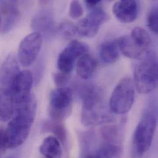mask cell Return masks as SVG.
<instances>
[{"instance_id": "obj_1", "label": "cell", "mask_w": 158, "mask_h": 158, "mask_svg": "<svg viewBox=\"0 0 158 158\" xmlns=\"http://www.w3.org/2000/svg\"><path fill=\"white\" fill-rule=\"evenodd\" d=\"M36 111V102L31 97L15 107V114L10 119L5 133L7 148H15L22 145L28 138Z\"/></svg>"}, {"instance_id": "obj_2", "label": "cell", "mask_w": 158, "mask_h": 158, "mask_svg": "<svg viewBox=\"0 0 158 158\" xmlns=\"http://www.w3.org/2000/svg\"><path fill=\"white\" fill-rule=\"evenodd\" d=\"M134 72V86L141 94L153 91L158 85V61L156 54L146 51L140 57Z\"/></svg>"}, {"instance_id": "obj_3", "label": "cell", "mask_w": 158, "mask_h": 158, "mask_svg": "<svg viewBox=\"0 0 158 158\" xmlns=\"http://www.w3.org/2000/svg\"><path fill=\"white\" fill-rule=\"evenodd\" d=\"M102 94L100 90L93 85H87L82 89V122L92 125L98 124L108 116L109 113L103 104Z\"/></svg>"}, {"instance_id": "obj_4", "label": "cell", "mask_w": 158, "mask_h": 158, "mask_svg": "<svg viewBox=\"0 0 158 158\" xmlns=\"http://www.w3.org/2000/svg\"><path fill=\"white\" fill-rule=\"evenodd\" d=\"M156 127L155 115L147 111L144 113L134 132L132 154L135 158H142L150 148Z\"/></svg>"}, {"instance_id": "obj_5", "label": "cell", "mask_w": 158, "mask_h": 158, "mask_svg": "<svg viewBox=\"0 0 158 158\" xmlns=\"http://www.w3.org/2000/svg\"><path fill=\"white\" fill-rule=\"evenodd\" d=\"M134 84L130 78L121 79L110 97L109 106L112 113L124 114L131 109L135 100Z\"/></svg>"}, {"instance_id": "obj_6", "label": "cell", "mask_w": 158, "mask_h": 158, "mask_svg": "<svg viewBox=\"0 0 158 158\" xmlns=\"http://www.w3.org/2000/svg\"><path fill=\"white\" fill-rule=\"evenodd\" d=\"M73 94L67 87H58L53 90L49 97V114L54 121L60 122L71 113Z\"/></svg>"}, {"instance_id": "obj_7", "label": "cell", "mask_w": 158, "mask_h": 158, "mask_svg": "<svg viewBox=\"0 0 158 158\" xmlns=\"http://www.w3.org/2000/svg\"><path fill=\"white\" fill-rule=\"evenodd\" d=\"M89 50L88 46L84 43L77 40L70 41L59 56L57 60L59 70L62 73L70 75L77 60H78L82 56L87 54Z\"/></svg>"}, {"instance_id": "obj_8", "label": "cell", "mask_w": 158, "mask_h": 158, "mask_svg": "<svg viewBox=\"0 0 158 158\" xmlns=\"http://www.w3.org/2000/svg\"><path fill=\"white\" fill-rule=\"evenodd\" d=\"M108 19L106 13L98 6L90 10L86 17L77 23L75 25L76 33L83 37L93 38L98 32L100 26Z\"/></svg>"}, {"instance_id": "obj_9", "label": "cell", "mask_w": 158, "mask_h": 158, "mask_svg": "<svg viewBox=\"0 0 158 158\" xmlns=\"http://www.w3.org/2000/svg\"><path fill=\"white\" fill-rule=\"evenodd\" d=\"M42 42V36L35 31L22 40L18 49V58L22 66L28 67L34 62L41 49Z\"/></svg>"}, {"instance_id": "obj_10", "label": "cell", "mask_w": 158, "mask_h": 158, "mask_svg": "<svg viewBox=\"0 0 158 158\" xmlns=\"http://www.w3.org/2000/svg\"><path fill=\"white\" fill-rule=\"evenodd\" d=\"M33 80L31 73L27 70L20 71L13 80L8 89L15 106L25 102L31 97L30 91Z\"/></svg>"}, {"instance_id": "obj_11", "label": "cell", "mask_w": 158, "mask_h": 158, "mask_svg": "<svg viewBox=\"0 0 158 158\" xmlns=\"http://www.w3.org/2000/svg\"><path fill=\"white\" fill-rule=\"evenodd\" d=\"M31 27L42 37L43 36L46 38L52 36L55 30L54 15L52 12L48 9L39 10L33 17Z\"/></svg>"}, {"instance_id": "obj_12", "label": "cell", "mask_w": 158, "mask_h": 158, "mask_svg": "<svg viewBox=\"0 0 158 158\" xmlns=\"http://www.w3.org/2000/svg\"><path fill=\"white\" fill-rule=\"evenodd\" d=\"M113 13L122 23L134 22L138 14V4L134 0H121L116 2L113 6Z\"/></svg>"}, {"instance_id": "obj_13", "label": "cell", "mask_w": 158, "mask_h": 158, "mask_svg": "<svg viewBox=\"0 0 158 158\" xmlns=\"http://www.w3.org/2000/svg\"><path fill=\"white\" fill-rule=\"evenodd\" d=\"M0 12L2 17V31L6 33L12 29L20 19V11L14 1H0Z\"/></svg>"}, {"instance_id": "obj_14", "label": "cell", "mask_w": 158, "mask_h": 158, "mask_svg": "<svg viewBox=\"0 0 158 158\" xmlns=\"http://www.w3.org/2000/svg\"><path fill=\"white\" fill-rule=\"evenodd\" d=\"M19 72V66L16 59L12 55H9L0 68V86L9 89Z\"/></svg>"}, {"instance_id": "obj_15", "label": "cell", "mask_w": 158, "mask_h": 158, "mask_svg": "<svg viewBox=\"0 0 158 158\" xmlns=\"http://www.w3.org/2000/svg\"><path fill=\"white\" fill-rule=\"evenodd\" d=\"M116 43L119 50L124 56L129 59H139L146 52L137 44L131 35L121 36Z\"/></svg>"}, {"instance_id": "obj_16", "label": "cell", "mask_w": 158, "mask_h": 158, "mask_svg": "<svg viewBox=\"0 0 158 158\" xmlns=\"http://www.w3.org/2000/svg\"><path fill=\"white\" fill-rule=\"evenodd\" d=\"M15 106L9 90L0 86V121L10 120L15 114Z\"/></svg>"}, {"instance_id": "obj_17", "label": "cell", "mask_w": 158, "mask_h": 158, "mask_svg": "<svg viewBox=\"0 0 158 158\" xmlns=\"http://www.w3.org/2000/svg\"><path fill=\"white\" fill-rule=\"evenodd\" d=\"M40 151L45 158H61L63 155L60 140L53 136H48L44 139Z\"/></svg>"}, {"instance_id": "obj_18", "label": "cell", "mask_w": 158, "mask_h": 158, "mask_svg": "<svg viewBox=\"0 0 158 158\" xmlns=\"http://www.w3.org/2000/svg\"><path fill=\"white\" fill-rule=\"evenodd\" d=\"M97 67L96 60L89 55L80 57L77 62V73L81 79H89L92 77Z\"/></svg>"}, {"instance_id": "obj_19", "label": "cell", "mask_w": 158, "mask_h": 158, "mask_svg": "<svg viewBox=\"0 0 158 158\" xmlns=\"http://www.w3.org/2000/svg\"><path fill=\"white\" fill-rule=\"evenodd\" d=\"M99 54L101 59L105 63H114L119 56V50L117 43L112 41H105L100 46Z\"/></svg>"}, {"instance_id": "obj_20", "label": "cell", "mask_w": 158, "mask_h": 158, "mask_svg": "<svg viewBox=\"0 0 158 158\" xmlns=\"http://www.w3.org/2000/svg\"><path fill=\"white\" fill-rule=\"evenodd\" d=\"M97 155L100 158H121L122 148L118 143L105 142Z\"/></svg>"}, {"instance_id": "obj_21", "label": "cell", "mask_w": 158, "mask_h": 158, "mask_svg": "<svg viewBox=\"0 0 158 158\" xmlns=\"http://www.w3.org/2000/svg\"><path fill=\"white\" fill-rule=\"evenodd\" d=\"M130 35L137 44L145 51L152 43V39L149 33L141 27L134 28Z\"/></svg>"}, {"instance_id": "obj_22", "label": "cell", "mask_w": 158, "mask_h": 158, "mask_svg": "<svg viewBox=\"0 0 158 158\" xmlns=\"http://www.w3.org/2000/svg\"><path fill=\"white\" fill-rule=\"evenodd\" d=\"M147 23L151 31L155 33H158V11L157 7H153L148 12L147 19Z\"/></svg>"}, {"instance_id": "obj_23", "label": "cell", "mask_w": 158, "mask_h": 158, "mask_svg": "<svg viewBox=\"0 0 158 158\" xmlns=\"http://www.w3.org/2000/svg\"><path fill=\"white\" fill-rule=\"evenodd\" d=\"M57 31L65 38H70L77 33L75 25L69 22L62 23L59 25Z\"/></svg>"}, {"instance_id": "obj_24", "label": "cell", "mask_w": 158, "mask_h": 158, "mask_svg": "<svg viewBox=\"0 0 158 158\" xmlns=\"http://www.w3.org/2000/svg\"><path fill=\"white\" fill-rule=\"evenodd\" d=\"M84 13L83 7L78 1H72L69 7V15L72 19H78Z\"/></svg>"}, {"instance_id": "obj_25", "label": "cell", "mask_w": 158, "mask_h": 158, "mask_svg": "<svg viewBox=\"0 0 158 158\" xmlns=\"http://www.w3.org/2000/svg\"><path fill=\"white\" fill-rule=\"evenodd\" d=\"M53 123L49 127L52 130V132L56 134V135L58 137L57 139L60 140V141L62 142H65L66 140L67 135H66V131L64 127L59 123V122Z\"/></svg>"}, {"instance_id": "obj_26", "label": "cell", "mask_w": 158, "mask_h": 158, "mask_svg": "<svg viewBox=\"0 0 158 158\" xmlns=\"http://www.w3.org/2000/svg\"><path fill=\"white\" fill-rule=\"evenodd\" d=\"M69 78V75L62 73L60 72L55 73L53 75L54 81L58 87H65V85L67 84Z\"/></svg>"}, {"instance_id": "obj_27", "label": "cell", "mask_w": 158, "mask_h": 158, "mask_svg": "<svg viewBox=\"0 0 158 158\" xmlns=\"http://www.w3.org/2000/svg\"><path fill=\"white\" fill-rule=\"evenodd\" d=\"M7 148V142L5 129L0 128V152Z\"/></svg>"}, {"instance_id": "obj_28", "label": "cell", "mask_w": 158, "mask_h": 158, "mask_svg": "<svg viewBox=\"0 0 158 158\" xmlns=\"http://www.w3.org/2000/svg\"><path fill=\"white\" fill-rule=\"evenodd\" d=\"M85 3L87 6V7L90 9L92 10L95 7H97L100 6V4L101 3V1H85Z\"/></svg>"}, {"instance_id": "obj_29", "label": "cell", "mask_w": 158, "mask_h": 158, "mask_svg": "<svg viewBox=\"0 0 158 158\" xmlns=\"http://www.w3.org/2000/svg\"><path fill=\"white\" fill-rule=\"evenodd\" d=\"M85 158H100L97 155H90L87 156Z\"/></svg>"}, {"instance_id": "obj_30", "label": "cell", "mask_w": 158, "mask_h": 158, "mask_svg": "<svg viewBox=\"0 0 158 158\" xmlns=\"http://www.w3.org/2000/svg\"><path fill=\"white\" fill-rule=\"evenodd\" d=\"M1 16H0V25H1Z\"/></svg>"}]
</instances>
